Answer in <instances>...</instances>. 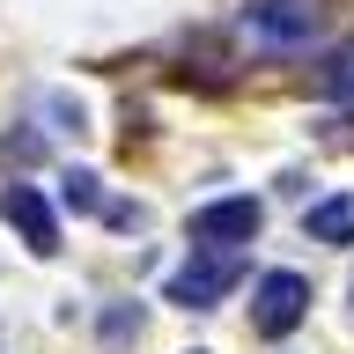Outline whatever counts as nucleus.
<instances>
[{"label": "nucleus", "instance_id": "nucleus-1", "mask_svg": "<svg viewBox=\"0 0 354 354\" xmlns=\"http://www.w3.org/2000/svg\"><path fill=\"white\" fill-rule=\"evenodd\" d=\"M332 0H243V30L266 44V52H303V44L325 37Z\"/></svg>", "mask_w": 354, "mask_h": 354}, {"label": "nucleus", "instance_id": "nucleus-2", "mask_svg": "<svg viewBox=\"0 0 354 354\" xmlns=\"http://www.w3.org/2000/svg\"><path fill=\"white\" fill-rule=\"evenodd\" d=\"M236 281H243V251H192L170 273V303L177 310H214L221 295H236Z\"/></svg>", "mask_w": 354, "mask_h": 354}, {"label": "nucleus", "instance_id": "nucleus-3", "mask_svg": "<svg viewBox=\"0 0 354 354\" xmlns=\"http://www.w3.org/2000/svg\"><path fill=\"white\" fill-rule=\"evenodd\" d=\"M259 236V199H207L192 207V251H243Z\"/></svg>", "mask_w": 354, "mask_h": 354}, {"label": "nucleus", "instance_id": "nucleus-4", "mask_svg": "<svg viewBox=\"0 0 354 354\" xmlns=\"http://www.w3.org/2000/svg\"><path fill=\"white\" fill-rule=\"evenodd\" d=\"M303 317H310V281L303 273H266V281L251 288V325H259L266 339L295 332Z\"/></svg>", "mask_w": 354, "mask_h": 354}, {"label": "nucleus", "instance_id": "nucleus-5", "mask_svg": "<svg viewBox=\"0 0 354 354\" xmlns=\"http://www.w3.org/2000/svg\"><path fill=\"white\" fill-rule=\"evenodd\" d=\"M0 221H8V229H15L37 259H52V251H59V214L44 207L37 185H8V192H0Z\"/></svg>", "mask_w": 354, "mask_h": 354}, {"label": "nucleus", "instance_id": "nucleus-6", "mask_svg": "<svg viewBox=\"0 0 354 354\" xmlns=\"http://www.w3.org/2000/svg\"><path fill=\"white\" fill-rule=\"evenodd\" d=\"M303 229L317 243H354V199H317V207L303 214Z\"/></svg>", "mask_w": 354, "mask_h": 354}, {"label": "nucleus", "instance_id": "nucleus-7", "mask_svg": "<svg viewBox=\"0 0 354 354\" xmlns=\"http://www.w3.org/2000/svg\"><path fill=\"white\" fill-rule=\"evenodd\" d=\"M59 199L74 207V214H96V207H104V177H96V170H66L59 177Z\"/></svg>", "mask_w": 354, "mask_h": 354}, {"label": "nucleus", "instance_id": "nucleus-8", "mask_svg": "<svg viewBox=\"0 0 354 354\" xmlns=\"http://www.w3.org/2000/svg\"><path fill=\"white\" fill-rule=\"evenodd\" d=\"M325 96H332V104H354V44H339V52H332V66H325Z\"/></svg>", "mask_w": 354, "mask_h": 354}, {"label": "nucleus", "instance_id": "nucleus-9", "mask_svg": "<svg viewBox=\"0 0 354 354\" xmlns=\"http://www.w3.org/2000/svg\"><path fill=\"white\" fill-rule=\"evenodd\" d=\"M104 339L118 347V339H140V310H111L104 317Z\"/></svg>", "mask_w": 354, "mask_h": 354}, {"label": "nucleus", "instance_id": "nucleus-10", "mask_svg": "<svg viewBox=\"0 0 354 354\" xmlns=\"http://www.w3.org/2000/svg\"><path fill=\"white\" fill-rule=\"evenodd\" d=\"M347 295H354V288H347Z\"/></svg>", "mask_w": 354, "mask_h": 354}]
</instances>
